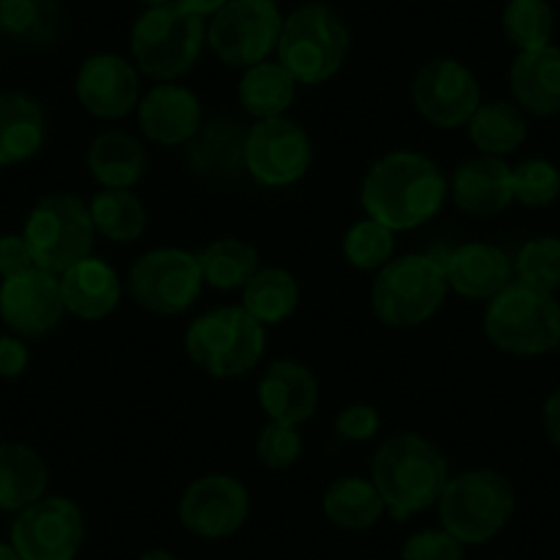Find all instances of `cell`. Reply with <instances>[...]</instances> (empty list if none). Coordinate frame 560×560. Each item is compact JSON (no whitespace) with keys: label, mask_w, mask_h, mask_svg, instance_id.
Returning <instances> with one entry per match:
<instances>
[{"label":"cell","mask_w":560,"mask_h":560,"mask_svg":"<svg viewBox=\"0 0 560 560\" xmlns=\"http://www.w3.org/2000/svg\"><path fill=\"white\" fill-rule=\"evenodd\" d=\"M61 294L67 314L83 322H100L118 308L124 287L110 264L89 256L61 275Z\"/></svg>","instance_id":"603a6c76"},{"label":"cell","mask_w":560,"mask_h":560,"mask_svg":"<svg viewBox=\"0 0 560 560\" xmlns=\"http://www.w3.org/2000/svg\"><path fill=\"white\" fill-rule=\"evenodd\" d=\"M236 96H240L242 110L256 121L287 116L294 96H298V80L283 69L280 61H261L245 69Z\"/></svg>","instance_id":"83f0119b"},{"label":"cell","mask_w":560,"mask_h":560,"mask_svg":"<svg viewBox=\"0 0 560 560\" xmlns=\"http://www.w3.org/2000/svg\"><path fill=\"white\" fill-rule=\"evenodd\" d=\"M314 163L311 138L287 116L264 118L247 127L245 171L264 187H292Z\"/></svg>","instance_id":"7c38bea8"},{"label":"cell","mask_w":560,"mask_h":560,"mask_svg":"<svg viewBox=\"0 0 560 560\" xmlns=\"http://www.w3.org/2000/svg\"><path fill=\"white\" fill-rule=\"evenodd\" d=\"M174 3H179L185 12L196 14V18L207 20V18H214V14H218L229 0H174Z\"/></svg>","instance_id":"f6af8a7d"},{"label":"cell","mask_w":560,"mask_h":560,"mask_svg":"<svg viewBox=\"0 0 560 560\" xmlns=\"http://www.w3.org/2000/svg\"><path fill=\"white\" fill-rule=\"evenodd\" d=\"M34 267V256L23 234H3L0 236V278H14Z\"/></svg>","instance_id":"b9f144b4"},{"label":"cell","mask_w":560,"mask_h":560,"mask_svg":"<svg viewBox=\"0 0 560 560\" xmlns=\"http://www.w3.org/2000/svg\"><path fill=\"white\" fill-rule=\"evenodd\" d=\"M472 147L489 158H505L516 152L527 138V121L520 105L505 100L481 102L467 121Z\"/></svg>","instance_id":"f1b7e54d"},{"label":"cell","mask_w":560,"mask_h":560,"mask_svg":"<svg viewBox=\"0 0 560 560\" xmlns=\"http://www.w3.org/2000/svg\"><path fill=\"white\" fill-rule=\"evenodd\" d=\"M380 412L371 404H349L336 418V434L343 443H369L380 434Z\"/></svg>","instance_id":"60d3db41"},{"label":"cell","mask_w":560,"mask_h":560,"mask_svg":"<svg viewBox=\"0 0 560 560\" xmlns=\"http://www.w3.org/2000/svg\"><path fill=\"white\" fill-rule=\"evenodd\" d=\"M140 3H147V7L152 9V7H165V3H174V0H140Z\"/></svg>","instance_id":"c3c4849f"},{"label":"cell","mask_w":560,"mask_h":560,"mask_svg":"<svg viewBox=\"0 0 560 560\" xmlns=\"http://www.w3.org/2000/svg\"><path fill=\"white\" fill-rule=\"evenodd\" d=\"M67 305L61 278L47 269L31 267L0 283V319L18 336L39 338L61 325Z\"/></svg>","instance_id":"9a60e30c"},{"label":"cell","mask_w":560,"mask_h":560,"mask_svg":"<svg viewBox=\"0 0 560 560\" xmlns=\"http://www.w3.org/2000/svg\"><path fill=\"white\" fill-rule=\"evenodd\" d=\"M443 258L432 253H407L390 258L371 283V311L396 330H409L432 319L448 298Z\"/></svg>","instance_id":"3957f363"},{"label":"cell","mask_w":560,"mask_h":560,"mask_svg":"<svg viewBox=\"0 0 560 560\" xmlns=\"http://www.w3.org/2000/svg\"><path fill=\"white\" fill-rule=\"evenodd\" d=\"M140 560H179L174 552L168 549H149V552L140 555Z\"/></svg>","instance_id":"bcb514c9"},{"label":"cell","mask_w":560,"mask_h":560,"mask_svg":"<svg viewBox=\"0 0 560 560\" xmlns=\"http://www.w3.org/2000/svg\"><path fill=\"white\" fill-rule=\"evenodd\" d=\"M34 256V267L61 278L94 250V220L83 198L72 192H52L31 209L23 229Z\"/></svg>","instance_id":"9c48e42d"},{"label":"cell","mask_w":560,"mask_h":560,"mask_svg":"<svg viewBox=\"0 0 560 560\" xmlns=\"http://www.w3.org/2000/svg\"><path fill=\"white\" fill-rule=\"evenodd\" d=\"M58 0H0V31L20 45H50L58 34Z\"/></svg>","instance_id":"836d02e7"},{"label":"cell","mask_w":560,"mask_h":560,"mask_svg":"<svg viewBox=\"0 0 560 560\" xmlns=\"http://www.w3.org/2000/svg\"><path fill=\"white\" fill-rule=\"evenodd\" d=\"M462 552L465 544L440 527V530H420L409 536L401 547V560H462Z\"/></svg>","instance_id":"ab89813d"},{"label":"cell","mask_w":560,"mask_h":560,"mask_svg":"<svg viewBox=\"0 0 560 560\" xmlns=\"http://www.w3.org/2000/svg\"><path fill=\"white\" fill-rule=\"evenodd\" d=\"M0 560H23V558H20L18 549H14L12 544L0 541Z\"/></svg>","instance_id":"7dc6e473"},{"label":"cell","mask_w":560,"mask_h":560,"mask_svg":"<svg viewBox=\"0 0 560 560\" xmlns=\"http://www.w3.org/2000/svg\"><path fill=\"white\" fill-rule=\"evenodd\" d=\"M28 347L18 336H0V376L3 380H18L28 369Z\"/></svg>","instance_id":"7bdbcfd3"},{"label":"cell","mask_w":560,"mask_h":560,"mask_svg":"<svg viewBox=\"0 0 560 560\" xmlns=\"http://www.w3.org/2000/svg\"><path fill=\"white\" fill-rule=\"evenodd\" d=\"M267 332L245 308L225 305L198 316L185 332V352L196 369L214 380L250 374L264 358Z\"/></svg>","instance_id":"52a82bcc"},{"label":"cell","mask_w":560,"mask_h":560,"mask_svg":"<svg viewBox=\"0 0 560 560\" xmlns=\"http://www.w3.org/2000/svg\"><path fill=\"white\" fill-rule=\"evenodd\" d=\"M207 45V25L185 12L179 3L152 7L140 14L129 34V47L138 69L160 83L185 78L201 58Z\"/></svg>","instance_id":"8992f818"},{"label":"cell","mask_w":560,"mask_h":560,"mask_svg":"<svg viewBox=\"0 0 560 560\" xmlns=\"http://www.w3.org/2000/svg\"><path fill=\"white\" fill-rule=\"evenodd\" d=\"M412 105L440 129L467 127L481 105V85L476 74L456 58H434L415 74Z\"/></svg>","instance_id":"5bb4252c"},{"label":"cell","mask_w":560,"mask_h":560,"mask_svg":"<svg viewBox=\"0 0 560 560\" xmlns=\"http://www.w3.org/2000/svg\"><path fill=\"white\" fill-rule=\"evenodd\" d=\"M514 102L533 116L560 113V47L547 45L514 58L509 72Z\"/></svg>","instance_id":"cb8c5ba5"},{"label":"cell","mask_w":560,"mask_h":560,"mask_svg":"<svg viewBox=\"0 0 560 560\" xmlns=\"http://www.w3.org/2000/svg\"><path fill=\"white\" fill-rule=\"evenodd\" d=\"M448 198V179L432 158L390 152L376 160L360 187L365 214L390 231H412L438 218Z\"/></svg>","instance_id":"6da1fadb"},{"label":"cell","mask_w":560,"mask_h":560,"mask_svg":"<svg viewBox=\"0 0 560 560\" xmlns=\"http://www.w3.org/2000/svg\"><path fill=\"white\" fill-rule=\"evenodd\" d=\"M283 14L275 0H229L207 28V45L231 69L267 61L280 42Z\"/></svg>","instance_id":"8fae6325"},{"label":"cell","mask_w":560,"mask_h":560,"mask_svg":"<svg viewBox=\"0 0 560 560\" xmlns=\"http://www.w3.org/2000/svg\"><path fill=\"white\" fill-rule=\"evenodd\" d=\"M203 289L198 256L182 247H158L132 264L127 292L140 311L154 316H179L192 308Z\"/></svg>","instance_id":"30bf717a"},{"label":"cell","mask_w":560,"mask_h":560,"mask_svg":"<svg viewBox=\"0 0 560 560\" xmlns=\"http://www.w3.org/2000/svg\"><path fill=\"white\" fill-rule=\"evenodd\" d=\"M448 289L465 300H492L511 283L514 264L509 253L489 242H467L443 258Z\"/></svg>","instance_id":"44dd1931"},{"label":"cell","mask_w":560,"mask_h":560,"mask_svg":"<svg viewBox=\"0 0 560 560\" xmlns=\"http://www.w3.org/2000/svg\"><path fill=\"white\" fill-rule=\"evenodd\" d=\"M140 132L160 147H187L203 124L201 100L179 83H160L138 102Z\"/></svg>","instance_id":"ac0fdd59"},{"label":"cell","mask_w":560,"mask_h":560,"mask_svg":"<svg viewBox=\"0 0 560 560\" xmlns=\"http://www.w3.org/2000/svg\"><path fill=\"white\" fill-rule=\"evenodd\" d=\"M516 280L536 287L541 292L560 289V240L558 236H536L525 242L514 261Z\"/></svg>","instance_id":"8d00e7d4"},{"label":"cell","mask_w":560,"mask_h":560,"mask_svg":"<svg viewBox=\"0 0 560 560\" xmlns=\"http://www.w3.org/2000/svg\"><path fill=\"white\" fill-rule=\"evenodd\" d=\"M456 209L470 218H494L514 203V176L503 158H472L456 168L448 182Z\"/></svg>","instance_id":"d6986e66"},{"label":"cell","mask_w":560,"mask_h":560,"mask_svg":"<svg viewBox=\"0 0 560 560\" xmlns=\"http://www.w3.org/2000/svg\"><path fill=\"white\" fill-rule=\"evenodd\" d=\"M503 34L520 52L552 45V7L547 0H509L503 9Z\"/></svg>","instance_id":"e575fe53"},{"label":"cell","mask_w":560,"mask_h":560,"mask_svg":"<svg viewBox=\"0 0 560 560\" xmlns=\"http://www.w3.org/2000/svg\"><path fill=\"white\" fill-rule=\"evenodd\" d=\"M47 118L39 102L23 91L0 94V168L23 165L42 152Z\"/></svg>","instance_id":"d4e9b609"},{"label":"cell","mask_w":560,"mask_h":560,"mask_svg":"<svg viewBox=\"0 0 560 560\" xmlns=\"http://www.w3.org/2000/svg\"><path fill=\"white\" fill-rule=\"evenodd\" d=\"M541 423H544V434H547L549 443L560 451V387L547 398V401H544Z\"/></svg>","instance_id":"ee69618b"},{"label":"cell","mask_w":560,"mask_h":560,"mask_svg":"<svg viewBox=\"0 0 560 560\" xmlns=\"http://www.w3.org/2000/svg\"><path fill=\"white\" fill-rule=\"evenodd\" d=\"M91 176L107 190H132L149 171V154L140 140L127 132H102L89 143L85 154Z\"/></svg>","instance_id":"484cf974"},{"label":"cell","mask_w":560,"mask_h":560,"mask_svg":"<svg viewBox=\"0 0 560 560\" xmlns=\"http://www.w3.org/2000/svg\"><path fill=\"white\" fill-rule=\"evenodd\" d=\"M300 305V283L289 269L264 267L247 280L242 289V308L256 322L280 325L298 311Z\"/></svg>","instance_id":"4dcf8cb0"},{"label":"cell","mask_w":560,"mask_h":560,"mask_svg":"<svg viewBox=\"0 0 560 560\" xmlns=\"http://www.w3.org/2000/svg\"><path fill=\"white\" fill-rule=\"evenodd\" d=\"M258 404L269 420L300 427L319 407V380L298 360H275L258 380Z\"/></svg>","instance_id":"ffe728a7"},{"label":"cell","mask_w":560,"mask_h":560,"mask_svg":"<svg viewBox=\"0 0 560 560\" xmlns=\"http://www.w3.org/2000/svg\"><path fill=\"white\" fill-rule=\"evenodd\" d=\"M250 514L245 483L225 472H209L192 481L179 500V520L201 538H225L240 530Z\"/></svg>","instance_id":"2e32d148"},{"label":"cell","mask_w":560,"mask_h":560,"mask_svg":"<svg viewBox=\"0 0 560 560\" xmlns=\"http://www.w3.org/2000/svg\"><path fill=\"white\" fill-rule=\"evenodd\" d=\"M198 267H201L203 283L218 292H234V289H245L247 280L258 272V256L256 247L236 236H223V240L209 242L203 250L196 253Z\"/></svg>","instance_id":"1f68e13d"},{"label":"cell","mask_w":560,"mask_h":560,"mask_svg":"<svg viewBox=\"0 0 560 560\" xmlns=\"http://www.w3.org/2000/svg\"><path fill=\"white\" fill-rule=\"evenodd\" d=\"M50 472L34 448L0 443V511H23L45 498Z\"/></svg>","instance_id":"4316f807"},{"label":"cell","mask_w":560,"mask_h":560,"mask_svg":"<svg viewBox=\"0 0 560 560\" xmlns=\"http://www.w3.org/2000/svg\"><path fill=\"white\" fill-rule=\"evenodd\" d=\"M516 494L498 470H465L451 476L438 500L440 522L462 544H487L514 516Z\"/></svg>","instance_id":"ba28073f"},{"label":"cell","mask_w":560,"mask_h":560,"mask_svg":"<svg viewBox=\"0 0 560 560\" xmlns=\"http://www.w3.org/2000/svg\"><path fill=\"white\" fill-rule=\"evenodd\" d=\"M483 332L494 349L514 358H541L560 347V303L552 292L511 280L483 314Z\"/></svg>","instance_id":"277c9868"},{"label":"cell","mask_w":560,"mask_h":560,"mask_svg":"<svg viewBox=\"0 0 560 560\" xmlns=\"http://www.w3.org/2000/svg\"><path fill=\"white\" fill-rule=\"evenodd\" d=\"M96 234L110 242H135L143 236L149 214L143 201L129 190H107L102 187L89 203Z\"/></svg>","instance_id":"d6a6232c"},{"label":"cell","mask_w":560,"mask_h":560,"mask_svg":"<svg viewBox=\"0 0 560 560\" xmlns=\"http://www.w3.org/2000/svg\"><path fill=\"white\" fill-rule=\"evenodd\" d=\"M514 176V201L522 207L544 209L560 198V168L549 160L533 158L511 168Z\"/></svg>","instance_id":"74e56055"},{"label":"cell","mask_w":560,"mask_h":560,"mask_svg":"<svg viewBox=\"0 0 560 560\" xmlns=\"http://www.w3.org/2000/svg\"><path fill=\"white\" fill-rule=\"evenodd\" d=\"M322 511L332 525L343 530H365V527H374L387 509L371 478L343 476L327 487Z\"/></svg>","instance_id":"f546056e"},{"label":"cell","mask_w":560,"mask_h":560,"mask_svg":"<svg viewBox=\"0 0 560 560\" xmlns=\"http://www.w3.org/2000/svg\"><path fill=\"white\" fill-rule=\"evenodd\" d=\"M74 94L91 116L118 121L138 107L140 74L127 58L116 52H96L78 69Z\"/></svg>","instance_id":"e0dca14e"},{"label":"cell","mask_w":560,"mask_h":560,"mask_svg":"<svg viewBox=\"0 0 560 560\" xmlns=\"http://www.w3.org/2000/svg\"><path fill=\"white\" fill-rule=\"evenodd\" d=\"M245 143L247 124L229 116L212 118V121L201 124L196 138L185 147L187 165L192 174L203 176V179H234L236 174L245 171Z\"/></svg>","instance_id":"7402d4cb"},{"label":"cell","mask_w":560,"mask_h":560,"mask_svg":"<svg viewBox=\"0 0 560 560\" xmlns=\"http://www.w3.org/2000/svg\"><path fill=\"white\" fill-rule=\"evenodd\" d=\"M393 234H396V231L382 225L380 220H360V223H354L352 229L343 234V258H347L354 269H363V272L382 269L393 258V250H396Z\"/></svg>","instance_id":"d590c367"},{"label":"cell","mask_w":560,"mask_h":560,"mask_svg":"<svg viewBox=\"0 0 560 560\" xmlns=\"http://www.w3.org/2000/svg\"><path fill=\"white\" fill-rule=\"evenodd\" d=\"M83 538V511L61 494L42 498L18 511L12 525V547L23 560H74Z\"/></svg>","instance_id":"4fadbf2b"},{"label":"cell","mask_w":560,"mask_h":560,"mask_svg":"<svg viewBox=\"0 0 560 560\" xmlns=\"http://www.w3.org/2000/svg\"><path fill=\"white\" fill-rule=\"evenodd\" d=\"M349 28L325 3H303L283 18L278 61L298 85L327 83L341 72L349 56Z\"/></svg>","instance_id":"5b68a950"},{"label":"cell","mask_w":560,"mask_h":560,"mask_svg":"<svg viewBox=\"0 0 560 560\" xmlns=\"http://www.w3.org/2000/svg\"><path fill=\"white\" fill-rule=\"evenodd\" d=\"M256 456L267 470H289L292 465H298L300 456H303V434H300V427L269 420L267 427L258 432Z\"/></svg>","instance_id":"f35d334b"},{"label":"cell","mask_w":560,"mask_h":560,"mask_svg":"<svg viewBox=\"0 0 560 560\" xmlns=\"http://www.w3.org/2000/svg\"><path fill=\"white\" fill-rule=\"evenodd\" d=\"M448 478L443 451L415 432L385 440L371 462V481L396 522L438 505Z\"/></svg>","instance_id":"7a4b0ae2"}]
</instances>
